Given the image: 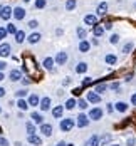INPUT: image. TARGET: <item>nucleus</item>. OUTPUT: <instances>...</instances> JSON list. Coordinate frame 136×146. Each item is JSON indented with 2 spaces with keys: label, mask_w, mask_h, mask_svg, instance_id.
Returning a JSON list of instances; mask_svg holds the SVG:
<instances>
[{
  "label": "nucleus",
  "mask_w": 136,
  "mask_h": 146,
  "mask_svg": "<svg viewBox=\"0 0 136 146\" xmlns=\"http://www.w3.org/2000/svg\"><path fill=\"white\" fill-rule=\"evenodd\" d=\"M84 146H101V136L99 134H92L91 138L86 139Z\"/></svg>",
  "instance_id": "423d86ee"
},
{
  "label": "nucleus",
  "mask_w": 136,
  "mask_h": 146,
  "mask_svg": "<svg viewBox=\"0 0 136 146\" xmlns=\"http://www.w3.org/2000/svg\"><path fill=\"white\" fill-rule=\"evenodd\" d=\"M24 2H30V0H24Z\"/></svg>",
  "instance_id": "052dcab7"
},
{
  "label": "nucleus",
  "mask_w": 136,
  "mask_h": 146,
  "mask_svg": "<svg viewBox=\"0 0 136 146\" xmlns=\"http://www.w3.org/2000/svg\"><path fill=\"white\" fill-rule=\"evenodd\" d=\"M35 9H44L45 5H47V0H35Z\"/></svg>",
  "instance_id": "4c0bfd02"
},
{
  "label": "nucleus",
  "mask_w": 136,
  "mask_h": 146,
  "mask_svg": "<svg viewBox=\"0 0 136 146\" xmlns=\"http://www.w3.org/2000/svg\"><path fill=\"white\" fill-rule=\"evenodd\" d=\"M54 60H56V64H57V66H64V64L67 62V52H62V50L57 52V54H56V57H54Z\"/></svg>",
  "instance_id": "9b49d317"
},
{
  "label": "nucleus",
  "mask_w": 136,
  "mask_h": 146,
  "mask_svg": "<svg viewBox=\"0 0 136 146\" xmlns=\"http://www.w3.org/2000/svg\"><path fill=\"white\" fill-rule=\"evenodd\" d=\"M104 27H103V25H94V27H92V34H94V35H96V37H101V35H103V34H104Z\"/></svg>",
  "instance_id": "cd10ccee"
},
{
  "label": "nucleus",
  "mask_w": 136,
  "mask_h": 146,
  "mask_svg": "<svg viewBox=\"0 0 136 146\" xmlns=\"http://www.w3.org/2000/svg\"><path fill=\"white\" fill-rule=\"evenodd\" d=\"M9 79H10L12 82H17V81H20V79H24V77H22V72H20L19 69H12V71L9 72Z\"/></svg>",
  "instance_id": "dca6fc26"
},
{
  "label": "nucleus",
  "mask_w": 136,
  "mask_h": 146,
  "mask_svg": "<svg viewBox=\"0 0 136 146\" xmlns=\"http://www.w3.org/2000/svg\"><path fill=\"white\" fill-rule=\"evenodd\" d=\"M64 106H66V109H67V111H72L74 108H77V99H74V98H69V99L66 101V104H64Z\"/></svg>",
  "instance_id": "b1692460"
},
{
  "label": "nucleus",
  "mask_w": 136,
  "mask_h": 146,
  "mask_svg": "<svg viewBox=\"0 0 136 146\" xmlns=\"http://www.w3.org/2000/svg\"><path fill=\"white\" fill-rule=\"evenodd\" d=\"M54 64H56V60L52 57H45L44 60H42V66H44L45 71H54Z\"/></svg>",
  "instance_id": "f3484780"
},
{
  "label": "nucleus",
  "mask_w": 136,
  "mask_h": 146,
  "mask_svg": "<svg viewBox=\"0 0 136 146\" xmlns=\"http://www.w3.org/2000/svg\"><path fill=\"white\" fill-rule=\"evenodd\" d=\"M111 27H113V24H109V22H107V24H104V29L106 30H109Z\"/></svg>",
  "instance_id": "3c124183"
},
{
  "label": "nucleus",
  "mask_w": 136,
  "mask_h": 146,
  "mask_svg": "<svg viewBox=\"0 0 136 146\" xmlns=\"http://www.w3.org/2000/svg\"><path fill=\"white\" fill-rule=\"evenodd\" d=\"M25 15H27V12H25L24 7H15L14 9V19L15 20H24Z\"/></svg>",
  "instance_id": "9d476101"
},
{
  "label": "nucleus",
  "mask_w": 136,
  "mask_h": 146,
  "mask_svg": "<svg viewBox=\"0 0 136 146\" xmlns=\"http://www.w3.org/2000/svg\"><path fill=\"white\" fill-rule=\"evenodd\" d=\"M5 29H7V32H9V34H12V35H15V34H17V27H15L14 24H7V27H5Z\"/></svg>",
  "instance_id": "c9c22d12"
},
{
  "label": "nucleus",
  "mask_w": 136,
  "mask_h": 146,
  "mask_svg": "<svg viewBox=\"0 0 136 146\" xmlns=\"http://www.w3.org/2000/svg\"><path fill=\"white\" fill-rule=\"evenodd\" d=\"M40 99L42 98H39V94H35V92H32V94H29V98H27V102H29V106H39L40 104Z\"/></svg>",
  "instance_id": "ddd939ff"
},
{
  "label": "nucleus",
  "mask_w": 136,
  "mask_h": 146,
  "mask_svg": "<svg viewBox=\"0 0 136 146\" xmlns=\"http://www.w3.org/2000/svg\"><path fill=\"white\" fill-rule=\"evenodd\" d=\"M3 96H5V89L0 88V98H3Z\"/></svg>",
  "instance_id": "603ef678"
},
{
  "label": "nucleus",
  "mask_w": 136,
  "mask_h": 146,
  "mask_svg": "<svg viewBox=\"0 0 136 146\" xmlns=\"http://www.w3.org/2000/svg\"><path fill=\"white\" fill-rule=\"evenodd\" d=\"M67 146H74V143H67Z\"/></svg>",
  "instance_id": "4d7b16f0"
},
{
  "label": "nucleus",
  "mask_w": 136,
  "mask_h": 146,
  "mask_svg": "<svg viewBox=\"0 0 136 146\" xmlns=\"http://www.w3.org/2000/svg\"><path fill=\"white\" fill-rule=\"evenodd\" d=\"M10 50H12V45L9 44V42H2L0 44V57L10 56Z\"/></svg>",
  "instance_id": "1a4fd4ad"
},
{
  "label": "nucleus",
  "mask_w": 136,
  "mask_h": 146,
  "mask_svg": "<svg viewBox=\"0 0 136 146\" xmlns=\"http://www.w3.org/2000/svg\"><path fill=\"white\" fill-rule=\"evenodd\" d=\"M131 104H133V106H136V92L131 96Z\"/></svg>",
  "instance_id": "8fccbe9b"
},
{
  "label": "nucleus",
  "mask_w": 136,
  "mask_h": 146,
  "mask_svg": "<svg viewBox=\"0 0 136 146\" xmlns=\"http://www.w3.org/2000/svg\"><path fill=\"white\" fill-rule=\"evenodd\" d=\"M109 42H111L113 45H116L118 42H119V35H118V34H113V35L109 37Z\"/></svg>",
  "instance_id": "58836bf2"
},
{
  "label": "nucleus",
  "mask_w": 136,
  "mask_h": 146,
  "mask_svg": "<svg viewBox=\"0 0 136 146\" xmlns=\"http://www.w3.org/2000/svg\"><path fill=\"white\" fill-rule=\"evenodd\" d=\"M2 7H3V5H2V3H0V10H2Z\"/></svg>",
  "instance_id": "bf43d9fd"
},
{
  "label": "nucleus",
  "mask_w": 136,
  "mask_h": 146,
  "mask_svg": "<svg viewBox=\"0 0 136 146\" xmlns=\"http://www.w3.org/2000/svg\"><path fill=\"white\" fill-rule=\"evenodd\" d=\"M39 131L42 133V134H44L45 138H50V136L54 134V133H52V131H54V126H52L50 123H44V124H40Z\"/></svg>",
  "instance_id": "39448f33"
},
{
  "label": "nucleus",
  "mask_w": 136,
  "mask_h": 146,
  "mask_svg": "<svg viewBox=\"0 0 136 146\" xmlns=\"http://www.w3.org/2000/svg\"><path fill=\"white\" fill-rule=\"evenodd\" d=\"M25 131H27V136L37 134V128H35V123H34V121H27V123H25Z\"/></svg>",
  "instance_id": "6ab92c4d"
},
{
  "label": "nucleus",
  "mask_w": 136,
  "mask_h": 146,
  "mask_svg": "<svg viewBox=\"0 0 136 146\" xmlns=\"http://www.w3.org/2000/svg\"><path fill=\"white\" fill-rule=\"evenodd\" d=\"M104 60H106L107 66H114V64H118V57H116L114 54H106Z\"/></svg>",
  "instance_id": "393cba45"
},
{
  "label": "nucleus",
  "mask_w": 136,
  "mask_h": 146,
  "mask_svg": "<svg viewBox=\"0 0 136 146\" xmlns=\"http://www.w3.org/2000/svg\"><path fill=\"white\" fill-rule=\"evenodd\" d=\"M27 141H29L30 145H34V146H40L42 145V138L37 136V134H30V136H27Z\"/></svg>",
  "instance_id": "a211bd4d"
},
{
  "label": "nucleus",
  "mask_w": 136,
  "mask_h": 146,
  "mask_svg": "<svg viewBox=\"0 0 136 146\" xmlns=\"http://www.w3.org/2000/svg\"><path fill=\"white\" fill-rule=\"evenodd\" d=\"M0 146H10L9 139H7L5 136H0Z\"/></svg>",
  "instance_id": "79ce46f5"
},
{
  "label": "nucleus",
  "mask_w": 136,
  "mask_h": 146,
  "mask_svg": "<svg viewBox=\"0 0 136 146\" xmlns=\"http://www.w3.org/2000/svg\"><path fill=\"white\" fill-rule=\"evenodd\" d=\"M50 104H52V99H50L49 96H45V98L40 99L39 108H40V111H42V113H45V111H49V109H50Z\"/></svg>",
  "instance_id": "6e6552de"
},
{
  "label": "nucleus",
  "mask_w": 136,
  "mask_h": 146,
  "mask_svg": "<svg viewBox=\"0 0 136 146\" xmlns=\"http://www.w3.org/2000/svg\"><path fill=\"white\" fill-rule=\"evenodd\" d=\"M89 123H91L89 116L84 114V113H81L79 116L76 117V126H77V128H86V126H89Z\"/></svg>",
  "instance_id": "7ed1b4c3"
},
{
  "label": "nucleus",
  "mask_w": 136,
  "mask_h": 146,
  "mask_svg": "<svg viewBox=\"0 0 136 146\" xmlns=\"http://www.w3.org/2000/svg\"><path fill=\"white\" fill-rule=\"evenodd\" d=\"M5 69H7V64H5V62H2V60H0V72H3V71H5Z\"/></svg>",
  "instance_id": "de8ad7c7"
},
{
  "label": "nucleus",
  "mask_w": 136,
  "mask_h": 146,
  "mask_svg": "<svg viewBox=\"0 0 136 146\" xmlns=\"http://www.w3.org/2000/svg\"><path fill=\"white\" fill-rule=\"evenodd\" d=\"M22 84H24V86H29V84H30V79L24 77V79H22Z\"/></svg>",
  "instance_id": "09e8293b"
},
{
  "label": "nucleus",
  "mask_w": 136,
  "mask_h": 146,
  "mask_svg": "<svg viewBox=\"0 0 136 146\" xmlns=\"http://www.w3.org/2000/svg\"><path fill=\"white\" fill-rule=\"evenodd\" d=\"M0 113H2V108H0Z\"/></svg>",
  "instance_id": "680f3d73"
},
{
  "label": "nucleus",
  "mask_w": 136,
  "mask_h": 146,
  "mask_svg": "<svg viewBox=\"0 0 136 146\" xmlns=\"http://www.w3.org/2000/svg\"><path fill=\"white\" fill-rule=\"evenodd\" d=\"M109 146H119V145H114V143H113V145H109Z\"/></svg>",
  "instance_id": "13d9d810"
},
{
  "label": "nucleus",
  "mask_w": 136,
  "mask_h": 146,
  "mask_svg": "<svg viewBox=\"0 0 136 146\" xmlns=\"http://www.w3.org/2000/svg\"><path fill=\"white\" fill-rule=\"evenodd\" d=\"M25 39H27V37H25V32H24V30H17V34H15V40H17L19 44H22Z\"/></svg>",
  "instance_id": "c85d7f7f"
},
{
  "label": "nucleus",
  "mask_w": 136,
  "mask_h": 146,
  "mask_svg": "<svg viewBox=\"0 0 136 146\" xmlns=\"http://www.w3.org/2000/svg\"><path fill=\"white\" fill-rule=\"evenodd\" d=\"M88 116H89L91 121H99V119H103L104 116V111H103V108H91L89 111H88Z\"/></svg>",
  "instance_id": "f03ea898"
},
{
  "label": "nucleus",
  "mask_w": 136,
  "mask_h": 146,
  "mask_svg": "<svg viewBox=\"0 0 136 146\" xmlns=\"http://www.w3.org/2000/svg\"><path fill=\"white\" fill-rule=\"evenodd\" d=\"M17 108H19V111H27L29 109V102L25 99H17Z\"/></svg>",
  "instance_id": "bb28decb"
},
{
  "label": "nucleus",
  "mask_w": 136,
  "mask_h": 146,
  "mask_svg": "<svg viewBox=\"0 0 136 146\" xmlns=\"http://www.w3.org/2000/svg\"><path fill=\"white\" fill-rule=\"evenodd\" d=\"M27 25H29L30 29H37V27H39V22H37L35 19H32V20H29V24H27Z\"/></svg>",
  "instance_id": "ea45409f"
},
{
  "label": "nucleus",
  "mask_w": 136,
  "mask_h": 146,
  "mask_svg": "<svg viewBox=\"0 0 136 146\" xmlns=\"http://www.w3.org/2000/svg\"><path fill=\"white\" fill-rule=\"evenodd\" d=\"M84 24L86 25H98V15H92V14H88L84 15Z\"/></svg>",
  "instance_id": "2eb2a0df"
},
{
  "label": "nucleus",
  "mask_w": 136,
  "mask_h": 146,
  "mask_svg": "<svg viewBox=\"0 0 136 146\" xmlns=\"http://www.w3.org/2000/svg\"><path fill=\"white\" fill-rule=\"evenodd\" d=\"M89 84H92V77H84L82 86H89Z\"/></svg>",
  "instance_id": "a18cd8bd"
},
{
  "label": "nucleus",
  "mask_w": 136,
  "mask_h": 146,
  "mask_svg": "<svg viewBox=\"0 0 136 146\" xmlns=\"http://www.w3.org/2000/svg\"><path fill=\"white\" fill-rule=\"evenodd\" d=\"M7 34H9V32H7V29H5V27H0V42L7 37Z\"/></svg>",
  "instance_id": "a19ab883"
},
{
  "label": "nucleus",
  "mask_w": 136,
  "mask_h": 146,
  "mask_svg": "<svg viewBox=\"0 0 136 146\" xmlns=\"http://www.w3.org/2000/svg\"><path fill=\"white\" fill-rule=\"evenodd\" d=\"M128 102H124V101H118L116 104H114V109L118 111V113H126L128 111Z\"/></svg>",
  "instance_id": "aec40b11"
},
{
  "label": "nucleus",
  "mask_w": 136,
  "mask_h": 146,
  "mask_svg": "<svg viewBox=\"0 0 136 146\" xmlns=\"http://www.w3.org/2000/svg\"><path fill=\"white\" fill-rule=\"evenodd\" d=\"M5 79V76H3V72H0V81H3Z\"/></svg>",
  "instance_id": "6e6d98bb"
},
{
  "label": "nucleus",
  "mask_w": 136,
  "mask_h": 146,
  "mask_svg": "<svg viewBox=\"0 0 136 146\" xmlns=\"http://www.w3.org/2000/svg\"><path fill=\"white\" fill-rule=\"evenodd\" d=\"M77 108L82 109V111L88 109V101H86V99H77Z\"/></svg>",
  "instance_id": "f704fd0d"
},
{
  "label": "nucleus",
  "mask_w": 136,
  "mask_h": 146,
  "mask_svg": "<svg viewBox=\"0 0 136 146\" xmlns=\"http://www.w3.org/2000/svg\"><path fill=\"white\" fill-rule=\"evenodd\" d=\"M89 49H91V42L89 40H81V42H79V52L86 54V52H89Z\"/></svg>",
  "instance_id": "4be33fe9"
},
{
  "label": "nucleus",
  "mask_w": 136,
  "mask_h": 146,
  "mask_svg": "<svg viewBox=\"0 0 136 146\" xmlns=\"http://www.w3.org/2000/svg\"><path fill=\"white\" fill-rule=\"evenodd\" d=\"M30 121H34L35 124H44V116H42V113H37V111H32V114H30Z\"/></svg>",
  "instance_id": "f8f14e48"
},
{
  "label": "nucleus",
  "mask_w": 136,
  "mask_h": 146,
  "mask_svg": "<svg viewBox=\"0 0 136 146\" xmlns=\"http://www.w3.org/2000/svg\"><path fill=\"white\" fill-rule=\"evenodd\" d=\"M77 37H79L81 40H86V37H88V32H86V29L77 27Z\"/></svg>",
  "instance_id": "473e14b6"
},
{
  "label": "nucleus",
  "mask_w": 136,
  "mask_h": 146,
  "mask_svg": "<svg viewBox=\"0 0 136 146\" xmlns=\"http://www.w3.org/2000/svg\"><path fill=\"white\" fill-rule=\"evenodd\" d=\"M107 88H109V86H107L106 82H99V84L96 86V89H94V91H96L98 94H103V92H106V91H107Z\"/></svg>",
  "instance_id": "7c9ffc66"
},
{
  "label": "nucleus",
  "mask_w": 136,
  "mask_h": 146,
  "mask_svg": "<svg viewBox=\"0 0 136 146\" xmlns=\"http://www.w3.org/2000/svg\"><path fill=\"white\" fill-rule=\"evenodd\" d=\"M56 34H57V35H62V34H64V30H62V29H57V30H56Z\"/></svg>",
  "instance_id": "5fc2aeb1"
},
{
  "label": "nucleus",
  "mask_w": 136,
  "mask_h": 146,
  "mask_svg": "<svg viewBox=\"0 0 136 146\" xmlns=\"http://www.w3.org/2000/svg\"><path fill=\"white\" fill-rule=\"evenodd\" d=\"M88 62H79L77 66H76V72L77 74H84V72H88Z\"/></svg>",
  "instance_id": "a878e982"
},
{
  "label": "nucleus",
  "mask_w": 136,
  "mask_h": 146,
  "mask_svg": "<svg viewBox=\"0 0 136 146\" xmlns=\"http://www.w3.org/2000/svg\"><path fill=\"white\" fill-rule=\"evenodd\" d=\"M10 17H14V9H10V7H2V10H0V19H2V20H9Z\"/></svg>",
  "instance_id": "0eeeda50"
},
{
  "label": "nucleus",
  "mask_w": 136,
  "mask_h": 146,
  "mask_svg": "<svg viewBox=\"0 0 136 146\" xmlns=\"http://www.w3.org/2000/svg\"><path fill=\"white\" fill-rule=\"evenodd\" d=\"M109 89H113V91H119V82H113V84H109Z\"/></svg>",
  "instance_id": "c03bdc74"
},
{
  "label": "nucleus",
  "mask_w": 136,
  "mask_h": 146,
  "mask_svg": "<svg viewBox=\"0 0 136 146\" xmlns=\"http://www.w3.org/2000/svg\"><path fill=\"white\" fill-rule=\"evenodd\" d=\"M86 101L92 102V104H99V102H101V94H98L96 91H88V94H86Z\"/></svg>",
  "instance_id": "20e7f679"
},
{
  "label": "nucleus",
  "mask_w": 136,
  "mask_h": 146,
  "mask_svg": "<svg viewBox=\"0 0 136 146\" xmlns=\"http://www.w3.org/2000/svg\"><path fill=\"white\" fill-rule=\"evenodd\" d=\"M56 146H67V143H66V141H59Z\"/></svg>",
  "instance_id": "864d4df0"
},
{
  "label": "nucleus",
  "mask_w": 136,
  "mask_h": 146,
  "mask_svg": "<svg viewBox=\"0 0 136 146\" xmlns=\"http://www.w3.org/2000/svg\"><path fill=\"white\" fill-rule=\"evenodd\" d=\"M64 111H66V106H56V108H54V109H52V116L56 117V119H62V114H64Z\"/></svg>",
  "instance_id": "4468645a"
},
{
  "label": "nucleus",
  "mask_w": 136,
  "mask_h": 146,
  "mask_svg": "<svg viewBox=\"0 0 136 146\" xmlns=\"http://www.w3.org/2000/svg\"><path fill=\"white\" fill-rule=\"evenodd\" d=\"M25 96H27V91H25V89H19V91L15 92V98H17V99H24Z\"/></svg>",
  "instance_id": "72a5a7b5"
},
{
  "label": "nucleus",
  "mask_w": 136,
  "mask_h": 146,
  "mask_svg": "<svg viewBox=\"0 0 136 146\" xmlns=\"http://www.w3.org/2000/svg\"><path fill=\"white\" fill-rule=\"evenodd\" d=\"M126 145H128V146H135L136 145V138H133V136H131V138H128V139H126Z\"/></svg>",
  "instance_id": "37998d69"
},
{
  "label": "nucleus",
  "mask_w": 136,
  "mask_h": 146,
  "mask_svg": "<svg viewBox=\"0 0 136 146\" xmlns=\"http://www.w3.org/2000/svg\"><path fill=\"white\" fill-rule=\"evenodd\" d=\"M133 49H135V42L129 40V42H126V44L123 45V54H129Z\"/></svg>",
  "instance_id": "c756f323"
},
{
  "label": "nucleus",
  "mask_w": 136,
  "mask_h": 146,
  "mask_svg": "<svg viewBox=\"0 0 136 146\" xmlns=\"http://www.w3.org/2000/svg\"><path fill=\"white\" fill-rule=\"evenodd\" d=\"M39 40H40V34L39 32H32L29 37H27V42L29 44H37Z\"/></svg>",
  "instance_id": "5701e85b"
},
{
  "label": "nucleus",
  "mask_w": 136,
  "mask_h": 146,
  "mask_svg": "<svg viewBox=\"0 0 136 146\" xmlns=\"http://www.w3.org/2000/svg\"><path fill=\"white\" fill-rule=\"evenodd\" d=\"M74 126H76L74 117H62L59 121V128H60V131H64V133H69L71 129H74Z\"/></svg>",
  "instance_id": "f257e3e1"
},
{
  "label": "nucleus",
  "mask_w": 136,
  "mask_h": 146,
  "mask_svg": "<svg viewBox=\"0 0 136 146\" xmlns=\"http://www.w3.org/2000/svg\"><path fill=\"white\" fill-rule=\"evenodd\" d=\"M106 12H107V3L101 2L98 5V9H96V14H98V17H103V15H106Z\"/></svg>",
  "instance_id": "412c9836"
},
{
  "label": "nucleus",
  "mask_w": 136,
  "mask_h": 146,
  "mask_svg": "<svg viewBox=\"0 0 136 146\" xmlns=\"http://www.w3.org/2000/svg\"><path fill=\"white\" fill-rule=\"evenodd\" d=\"M106 111L107 113H113L114 111V104H106Z\"/></svg>",
  "instance_id": "49530a36"
},
{
  "label": "nucleus",
  "mask_w": 136,
  "mask_h": 146,
  "mask_svg": "<svg viewBox=\"0 0 136 146\" xmlns=\"http://www.w3.org/2000/svg\"><path fill=\"white\" fill-rule=\"evenodd\" d=\"M76 7H77V0H67L66 2V10L71 12V10H74Z\"/></svg>",
  "instance_id": "2f4dec72"
},
{
  "label": "nucleus",
  "mask_w": 136,
  "mask_h": 146,
  "mask_svg": "<svg viewBox=\"0 0 136 146\" xmlns=\"http://www.w3.org/2000/svg\"><path fill=\"white\" fill-rule=\"evenodd\" d=\"M109 141H111V134H103V136H101V146L107 145Z\"/></svg>",
  "instance_id": "e433bc0d"
}]
</instances>
